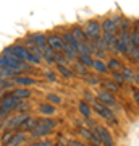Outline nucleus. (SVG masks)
I'll list each match as a JSON object with an SVG mask.
<instances>
[{
    "instance_id": "nucleus-41",
    "label": "nucleus",
    "mask_w": 139,
    "mask_h": 146,
    "mask_svg": "<svg viewBox=\"0 0 139 146\" xmlns=\"http://www.w3.org/2000/svg\"><path fill=\"white\" fill-rule=\"evenodd\" d=\"M105 55H107V52H105V50L96 49V52H94V55H92V57H94V58H100V60H103V58H105Z\"/></svg>"
},
{
    "instance_id": "nucleus-19",
    "label": "nucleus",
    "mask_w": 139,
    "mask_h": 146,
    "mask_svg": "<svg viewBox=\"0 0 139 146\" xmlns=\"http://www.w3.org/2000/svg\"><path fill=\"white\" fill-rule=\"evenodd\" d=\"M97 128H99V131H100V136H102V146H115L113 138H112V133H110L105 127L97 125Z\"/></svg>"
},
{
    "instance_id": "nucleus-3",
    "label": "nucleus",
    "mask_w": 139,
    "mask_h": 146,
    "mask_svg": "<svg viewBox=\"0 0 139 146\" xmlns=\"http://www.w3.org/2000/svg\"><path fill=\"white\" fill-rule=\"evenodd\" d=\"M55 127H57V120H53L52 117H41V119H37L34 128L29 131V143L47 136Z\"/></svg>"
},
{
    "instance_id": "nucleus-4",
    "label": "nucleus",
    "mask_w": 139,
    "mask_h": 146,
    "mask_svg": "<svg viewBox=\"0 0 139 146\" xmlns=\"http://www.w3.org/2000/svg\"><path fill=\"white\" fill-rule=\"evenodd\" d=\"M21 101L10 96V94L7 93L2 99H0V122H3L5 119H8L11 115V112H15L16 107L20 106Z\"/></svg>"
},
{
    "instance_id": "nucleus-43",
    "label": "nucleus",
    "mask_w": 139,
    "mask_h": 146,
    "mask_svg": "<svg viewBox=\"0 0 139 146\" xmlns=\"http://www.w3.org/2000/svg\"><path fill=\"white\" fill-rule=\"evenodd\" d=\"M67 146H86V145L78 140H67Z\"/></svg>"
},
{
    "instance_id": "nucleus-14",
    "label": "nucleus",
    "mask_w": 139,
    "mask_h": 146,
    "mask_svg": "<svg viewBox=\"0 0 139 146\" xmlns=\"http://www.w3.org/2000/svg\"><path fill=\"white\" fill-rule=\"evenodd\" d=\"M8 94L13 96V98H16V99H20V101H28L32 96V91L29 88L18 86V88H11L10 91H8Z\"/></svg>"
},
{
    "instance_id": "nucleus-13",
    "label": "nucleus",
    "mask_w": 139,
    "mask_h": 146,
    "mask_svg": "<svg viewBox=\"0 0 139 146\" xmlns=\"http://www.w3.org/2000/svg\"><path fill=\"white\" fill-rule=\"evenodd\" d=\"M47 44H49V47H52L55 52H62L63 47H65V42H63L62 36L57 34V33H50V34L47 36Z\"/></svg>"
},
{
    "instance_id": "nucleus-33",
    "label": "nucleus",
    "mask_w": 139,
    "mask_h": 146,
    "mask_svg": "<svg viewBox=\"0 0 139 146\" xmlns=\"http://www.w3.org/2000/svg\"><path fill=\"white\" fill-rule=\"evenodd\" d=\"M28 146H53V141L49 140V138H41V140L31 141Z\"/></svg>"
},
{
    "instance_id": "nucleus-49",
    "label": "nucleus",
    "mask_w": 139,
    "mask_h": 146,
    "mask_svg": "<svg viewBox=\"0 0 139 146\" xmlns=\"http://www.w3.org/2000/svg\"><path fill=\"white\" fill-rule=\"evenodd\" d=\"M134 63H136V65H138V70H139V58H138V60H136V62H134Z\"/></svg>"
},
{
    "instance_id": "nucleus-9",
    "label": "nucleus",
    "mask_w": 139,
    "mask_h": 146,
    "mask_svg": "<svg viewBox=\"0 0 139 146\" xmlns=\"http://www.w3.org/2000/svg\"><path fill=\"white\" fill-rule=\"evenodd\" d=\"M121 18L123 16H108V18H105V20L100 21V28H102V33H113V34H117L118 33V25L120 21H121Z\"/></svg>"
},
{
    "instance_id": "nucleus-32",
    "label": "nucleus",
    "mask_w": 139,
    "mask_h": 146,
    "mask_svg": "<svg viewBox=\"0 0 139 146\" xmlns=\"http://www.w3.org/2000/svg\"><path fill=\"white\" fill-rule=\"evenodd\" d=\"M131 31V21L126 20V18H121L118 25V33H129Z\"/></svg>"
},
{
    "instance_id": "nucleus-2",
    "label": "nucleus",
    "mask_w": 139,
    "mask_h": 146,
    "mask_svg": "<svg viewBox=\"0 0 139 146\" xmlns=\"http://www.w3.org/2000/svg\"><path fill=\"white\" fill-rule=\"evenodd\" d=\"M2 54H3V55L16 57V58H20V60H23V62L29 63V65H34V67H39L42 63L39 58L34 57V55L28 50V47H26L24 44H11V46L5 47V49L2 50Z\"/></svg>"
},
{
    "instance_id": "nucleus-15",
    "label": "nucleus",
    "mask_w": 139,
    "mask_h": 146,
    "mask_svg": "<svg viewBox=\"0 0 139 146\" xmlns=\"http://www.w3.org/2000/svg\"><path fill=\"white\" fill-rule=\"evenodd\" d=\"M11 83L15 84V86H23V88H26V86H34V84H37V80L31 78L28 75H16V76L11 78Z\"/></svg>"
},
{
    "instance_id": "nucleus-35",
    "label": "nucleus",
    "mask_w": 139,
    "mask_h": 146,
    "mask_svg": "<svg viewBox=\"0 0 139 146\" xmlns=\"http://www.w3.org/2000/svg\"><path fill=\"white\" fill-rule=\"evenodd\" d=\"M133 68H129V67H125L123 65V68H121V75H123V78H125V81H131L133 80Z\"/></svg>"
},
{
    "instance_id": "nucleus-22",
    "label": "nucleus",
    "mask_w": 139,
    "mask_h": 146,
    "mask_svg": "<svg viewBox=\"0 0 139 146\" xmlns=\"http://www.w3.org/2000/svg\"><path fill=\"white\" fill-rule=\"evenodd\" d=\"M107 68H108V70H112V72H121L123 63L120 62L117 57H110L107 60Z\"/></svg>"
},
{
    "instance_id": "nucleus-39",
    "label": "nucleus",
    "mask_w": 139,
    "mask_h": 146,
    "mask_svg": "<svg viewBox=\"0 0 139 146\" xmlns=\"http://www.w3.org/2000/svg\"><path fill=\"white\" fill-rule=\"evenodd\" d=\"M79 135L89 141V140H91V136H92V130H89V128H84V127H81V128H79Z\"/></svg>"
},
{
    "instance_id": "nucleus-7",
    "label": "nucleus",
    "mask_w": 139,
    "mask_h": 146,
    "mask_svg": "<svg viewBox=\"0 0 139 146\" xmlns=\"http://www.w3.org/2000/svg\"><path fill=\"white\" fill-rule=\"evenodd\" d=\"M129 33H120V34H117V54L126 55L134 47L131 44V39H129Z\"/></svg>"
},
{
    "instance_id": "nucleus-11",
    "label": "nucleus",
    "mask_w": 139,
    "mask_h": 146,
    "mask_svg": "<svg viewBox=\"0 0 139 146\" xmlns=\"http://www.w3.org/2000/svg\"><path fill=\"white\" fill-rule=\"evenodd\" d=\"M96 99L99 102H102L103 106H107V107H115L117 106V99H115L113 93L105 91V89H99L97 93H96Z\"/></svg>"
},
{
    "instance_id": "nucleus-6",
    "label": "nucleus",
    "mask_w": 139,
    "mask_h": 146,
    "mask_svg": "<svg viewBox=\"0 0 139 146\" xmlns=\"http://www.w3.org/2000/svg\"><path fill=\"white\" fill-rule=\"evenodd\" d=\"M91 107H92V110L99 115V117H102V119L108 120V122H113V123H117V117H115V112H112V109H110V107L103 106L102 102H99L97 99H96L92 104H91Z\"/></svg>"
},
{
    "instance_id": "nucleus-21",
    "label": "nucleus",
    "mask_w": 139,
    "mask_h": 146,
    "mask_svg": "<svg viewBox=\"0 0 139 146\" xmlns=\"http://www.w3.org/2000/svg\"><path fill=\"white\" fill-rule=\"evenodd\" d=\"M78 109H79V114L84 119H91V115H92V107H91V104H88L86 101H81L78 104Z\"/></svg>"
},
{
    "instance_id": "nucleus-46",
    "label": "nucleus",
    "mask_w": 139,
    "mask_h": 146,
    "mask_svg": "<svg viewBox=\"0 0 139 146\" xmlns=\"http://www.w3.org/2000/svg\"><path fill=\"white\" fill-rule=\"evenodd\" d=\"M53 146H67V140H65V138H60V140H58Z\"/></svg>"
},
{
    "instance_id": "nucleus-10",
    "label": "nucleus",
    "mask_w": 139,
    "mask_h": 146,
    "mask_svg": "<svg viewBox=\"0 0 139 146\" xmlns=\"http://www.w3.org/2000/svg\"><path fill=\"white\" fill-rule=\"evenodd\" d=\"M26 42L36 44L41 50H44V49L49 47V44H47V34H44V33H32V34H28V36L24 37V44Z\"/></svg>"
},
{
    "instance_id": "nucleus-27",
    "label": "nucleus",
    "mask_w": 139,
    "mask_h": 146,
    "mask_svg": "<svg viewBox=\"0 0 139 146\" xmlns=\"http://www.w3.org/2000/svg\"><path fill=\"white\" fill-rule=\"evenodd\" d=\"M57 72L62 75L63 78H73V76H74L73 70L71 68H68L67 65H60V63H57Z\"/></svg>"
},
{
    "instance_id": "nucleus-16",
    "label": "nucleus",
    "mask_w": 139,
    "mask_h": 146,
    "mask_svg": "<svg viewBox=\"0 0 139 146\" xmlns=\"http://www.w3.org/2000/svg\"><path fill=\"white\" fill-rule=\"evenodd\" d=\"M102 39L107 46V52L117 54V34L113 33H102Z\"/></svg>"
},
{
    "instance_id": "nucleus-48",
    "label": "nucleus",
    "mask_w": 139,
    "mask_h": 146,
    "mask_svg": "<svg viewBox=\"0 0 139 146\" xmlns=\"http://www.w3.org/2000/svg\"><path fill=\"white\" fill-rule=\"evenodd\" d=\"M7 93H8V91H5V89H0V99H2V98H3Z\"/></svg>"
},
{
    "instance_id": "nucleus-31",
    "label": "nucleus",
    "mask_w": 139,
    "mask_h": 146,
    "mask_svg": "<svg viewBox=\"0 0 139 146\" xmlns=\"http://www.w3.org/2000/svg\"><path fill=\"white\" fill-rule=\"evenodd\" d=\"M84 80H86V83L89 86H99V83H100V78H99L97 75H94V73H88L84 76Z\"/></svg>"
},
{
    "instance_id": "nucleus-36",
    "label": "nucleus",
    "mask_w": 139,
    "mask_h": 146,
    "mask_svg": "<svg viewBox=\"0 0 139 146\" xmlns=\"http://www.w3.org/2000/svg\"><path fill=\"white\" fill-rule=\"evenodd\" d=\"M29 109H31V104L28 101H21L20 106L16 107L15 112H23V114H29Z\"/></svg>"
},
{
    "instance_id": "nucleus-1",
    "label": "nucleus",
    "mask_w": 139,
    "mask_h": 146,
    "mask_svg": "<svg viewBox=\"0 0 139 146\" xmlns=\"http://www.w3.org/2000/svg\"><path fill=\"white\" fill-rule=\"evenodd\" d=\"M0 68L7 70V72H13L16 75H24V73H31L34 70V65H29V63L23 62L16 57H11V55L0 54Z\"/></svg>"
},
{
    "instance_id": "nucleus-28",
    "label": "nucleus",
    "mask_w": 139,
    "mask_h": 146,
    "mask_svg": "<svg viewBox=\"0 0 139 146\" xmlns=\"http://www.w3.org/2000/svg\"><path fill=\"white\" fill-rule=\"evenodd\" d=\"M62 54L68 58V60H70V62H74V60L78 58V52L74 50V49H73V47L65 46V47H63V50H62Z\"/></svg>"
},
{
    "instance_id": "nucleus-23",
    "label": "nucleus",
    "mask_w": 139,
    "mask_h": 146,
    "mask_svg": "<svg viewBox=\"0 0 139 146\" xmlns=\"http://www.w3.org/2000/svg\"><path fill=\"white\" fill-rule=\"evenodd\" d=\"M73 73H74V75H79V76H82V78H84V76H86V75H88V67H84V65H82V63H79L78 62V60H74V62H73Z\"/></svg>"
},
{
    "instance_id": "nucleus-42",
    "label": "nucleus",
    "mask_w": 139,
    "mask_h": 146,
    "mask_svg": "<svg viewBox=\"0 0 139 146\" xmlns=\"http://www.w3.org/2000/svg\"><path fill=\"white\" fill-rule=\"evenodd\" d=\"M84 101H86V102H88V104H92L94 101V96H92V93H91V91H86V93H84Z\"/></svg>"
},
{
    "instance_id": "nucleus-30",
    "label": "nucleus",
    "mask_w": 139,
    "mask_h": 146,
    "mask_svg": "<svg viewBox=\"0 0 139 146\" xmlns=\"http://www.w3.org/2000/svg\"><path fill=\"white\" fill-rule=\"evenodd\" d=\"M79 63H82L84 67H88V68H92V63H94V57L92 55H78V58H76Z\"/></svg>"
},
{
    "instance_id": "nucleus-5",
    "label": "nucleus",
    "mask_w": 139,
    "mask_h": 146,
    "mask_svg": "<svg viewBox=\"0 0 139 146\" xmlns=\"http://www.w3.org/2000/svg\"><path fill=\"white\" fill-rule=\"evenodd\" d=\"M31 114H23V112H16V114L10 115L8 119H5L2 122V125H0V130H20L21 125H23V122H24L28 117Z\"/></svg>"
},
{
    "instance_id": "nucleus-34",
    "label": "nucleus",
    "mask_w": 139,
    "mask_h": 146,
    "mask_svg": "<svg viewBox=\"0 0 139 146\" xmlns=\"http://www.w3.org/2000/svg\"><path fill=\"white\" fill-rule=\"evenodd\" d=\"M15 131L16 130H3L2 131V136H0V143H2V146L7 145V143L10 141V138L15 135Z\"/></svg>"
},
{
    "instance_id": "nucleus-24",
    "label": "nucleus",
    "mask_w": 139,
    "mask_h": 146,
    "mask_svg": "<svg viewBox=\"0 0 139 146\" xmlns=\"http://www.w3.org/2000/svg\"><path fill=\"white\" fill-rule=\"evenodd\" d=\"M36 117H34V115H29V117H28V119L24 120V122H23V125H21V128L20 130H23V131H26V133H29V131L32 130V128H34V125H36Z\"/></svg>"
},
{
    "instance_id": "nucleus-45",
    "label": "nucleus",
    "mask_w": 139,
    "mask_h": 146,
    "mask_svg": "<svg viewBox=\"0 0 139 146\" xmlns=\"http://www.w3.org/2000/svg\"><path fill=\"white\" fill-rule=\"evenodd\" d=\"M133 83H136V84H139V70H134L133 72V80H131Z\"/></svg>"
},
{
    "instance_id": "nucleus-25",
    "label": "nucleus",
    "mask_w": 139,
    "mask_h": 146,
    "mask_svg": "<svg viewBox=\"0 0 139 146\" xmlns=\"http://www.w3.org/2000/svg\"><path fill=\"white\" fill-rule=\"evenodd\" d=\"M92 68H94V70H96L97 73H102V75H105V73H108L107 63L103 62V60H100V58H94Z\"/></svg>"
},
{
    "instance_id": "nucleus-8",
    "label": "nucleus",
    "mask_w": 139,
    "mask_h": 146,
    "mask_svg": "<svg viewBox=\"0 0 139 146\" xmlns=\"http://www.w3.org/2000/svg\"><path fill=\"white\" fill-rule=\"evenodd\" d=\"M82 29L86 33L88 41H94V39H97V37L102 36V28H100V21L99 20H89Z\"/></svg>"
},
{
    "instance_id": "nucleus-37",
    "label": "nucleus",
    "mask_w": 139,
    "mask_h": 146,
    "mask_svg": "<svg viewBox=\"0 0 139 146\" xmlns=\"http://www.w3.org/2000/svg\"><path fill=\"white\" fill-rule=\"evenodd\" d=\"M126 57L129 58V62H136V60H138L139 58V47H133V49H131V50H129L128 54H126Z\"/></svg>"
},
{
    "instance_id": "nucleus-17",
    "label": "nucleus",
    "mask_w": 139,
    "mask_h": 146,
    "mask_svg": "<svg viewBox=\"0 0 139 146\" xmlns=\"http://www.w3.org/2000/svg\"><path fill=\"white\" fill-rule=\"evenodd\" d=\"M37 112H39L42 117H52V115H55L57 109H55V106L49 104V102H42V104L37 106Z\"/></svg>"
},
{
    "instance_id": "nucleus-47",
    "label": "nucleus",
    "mask_w": 139,
    "mask_h": 146,
    "mask_svg": "<svg viewBox=\"0 0 139 146\" xmlns=\"http://www.w3.org/2000/svg\"><path fill=\"white\" fill-rule=\"evenodd\" d=\"M131 31H133V33H136V34L139 36V21L136 23V25H134V29H131Z\"/></svg>"
},
{
    "instance_id": "nucleus-18",
    "label": "nucleus",
    "mask_w": 139,
    "mask_h": 146,
    "mask_svg": "<svg viewBox=\"0 0 139 146\" xmlns=\"http://www.w3.org/2000/svg\"><path fill=\"white\" fill-rule=\"evenodd\" d=\"M70 33L73 34V37H74L78 42H86V41H88L86 33H84L82 26H79V25H74V26H71V28H70Z\"/></svg>"
},
{
    "instance_id": "nucleus-44",
    "label": "nucleus",
    "mask_w": 139,
    "mask_h": 146,
    "mask_svg": "<svg viewBox=\"0 0 139 146\" xmlns=\"http://www.w3.org/2000/svg\"><path fill=\"white\" fill-rule=\"evenodd\" d=\"M133 99H134V102L138 104V107H139V91L136 88L133 89Z\"/></svg>"
},
{
    "instance_id": "nucleus-12",
    "label": "nucleus",
    "mask_w": 139,
    "mask_h": 146,
    "mask_svg": "<svg viewBox=\"0 0 139 146\" xmlns=\"http://www.w3.org/2000/svg\"><path fill=\"white\" fill-rule=\"evenodd\" d=\"M26 143H29V133L23 130H16L15 135L10 138V141L3 146H24Z\"/></svg>"
},
{
    "instance_id": "nucleus-40",
    "label": "nucleus",
    "mask_w": 139,
    "mask_h": 146,
    "mask_svg": "<svg viewBox=\"0 0 139 146\" xmlns=\"http://www.w3.org/2000/svg\"><path fill=\"white\" fill-rule=\"evenodd\" d=\"M44 76H45L49 81H57V75H55L53 70H47V72L44 73Z\"/></svg>"
},
{
    "instance_id": "nucleus-20",
    "label": "nucleus",
    "mask_w": 139,
    "mask_h": 146,
    "mask_svg": "<svg viewBox=\"0 0 139 146\" xmlns=\"http://www.w3.org/2000/svg\"><path fill=\"white\" fill-rule=\"evenodd\" d=\"M62 39H63V42H65V46H68V47H73L74 50H76V47H78V44L79 42L73 37V34L70 33V29H67V31H63L62 33Z\"/></svg>"
},
{
    "instance_id": "nucleus-26",
    "label": "nucleus",
    "mask_w": 139,
    "mask_h": 146,
    "mask_svg": "<svg viewBox=\"0 0 139 146\" xmlns=\"http://www.w3.org/2000/svg\"><path fill=\"white\" fill-rule=\"evenodd\" d=\"M102 86H103V89H105V91H110V93H117V91L120 89V84L115 83L113 80H103Z\"/></svg>"
},
{
    "instance_id": "nucleus-29",
    "label": "nucleus",
    "mask_w": 139,
    "mask_h": 146,
    "mask_svg": "<svg viewBox=\"0 0 139 146\" xmlns=\"http://www.w3.org/2000/svg\"><path fill=\"white\" fill-rule=\"evenodd\" d=\"M45 99H47V102L52 104V106H60L63 102V99L58 96V94H55V93H47Z\"/></svg>"
},
{
    "instance_id": "nucleus-38",
    "label": "nucleus",
    "mask_w": 139,
    "mask_h": 146,
    "mask_svg": "<svg viewBox=\"0 0 139 146\" xmlns=\"http://www.w3.org/2000/svg\"><path fill=\"white\" fill-rule=\"evenodd\" d=\"M112 78H113V81L115 83H118L120 86L125 84V78H123V75H121L120 72H112Z\"/></svg>"
}]
</instances>
